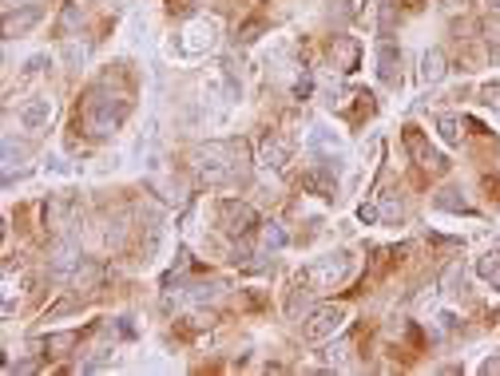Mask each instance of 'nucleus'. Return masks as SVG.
I'll list each match as a JSON object with an SVG mask.
<instances>
[{
	"label": "nucleus",
	"mask_w": 500,
	"mask_h": 376,
	"mask_svg": "<svg viewBox=\"0 0 500 376\" xmlns=\"http://www.w3.org/2000/svg\"><path fill=\"white\" fill-rule=\"evenodd\" d=\"M191 167L199 175V183L207 186H239L247 183L254 159H250V143L247 139H210L199 143L191 155Z\"/></svg>",
	"instance_id": "nucleus-1"
},
{
	"label": "nucleus",
	"mask_w": 500,
	"mask_h": 376,
	"mask_svg": "<svg viewBox=\"0 0 500 376\" xmlns=\"http://www.w3.org/2000/svg\"><path fill=\"white\" fill-rule=\"evenodd\" d=\"M127 111H131V104H127V96H120V91L112 88H91L88 99H83L80 107V127L88 139H112L115 131L127 123Z\"/></svg>",
	"instance_id": "nucleus-2"
},
{
	"label": "nucleus",
	"mask_w": 500,
	"mask_h": 376,
	"mask_svg": "<svg viewBox=\"0 0 500 376\" xmlns=\"http://www.w3.org/2000/svg\"><path fill=\"white\" fill-rule=\"evenodd\" d=\"M80 222H83V199H80V194H72V191L48 194V202H44V226L52 230L56 238H72L75 230H80Z\"/></svg>",
	"instance_id": "nucleus-3"
},
{
	"label": "nucleus",
	"mask_w": 500,
	"mask_h": 376,
	"mask_svg": "<svg viewBox=\"0 0 500 376\" xmlns=\"http://www.w3.org/2000/svg\"><path fill=\"white\" fill-rule=\"evenodd\" d=\"M350 273H353V254L350 250H334V254H326V258H313L310 262V266H306V281L313 289H334V286H342Z\"/></svg>",
	"instance_id": "nucleus-4"
},
{
	"label": "nucleus",
	"mask_w": 500,
	"mask_h": 376,
	"mask_svg": "<svg viewBox=\"0 0 500 376\" xmlns=\"http://www.w3.org/2000/svg\"><path fill=\"white\" fill-rule=\"evenodd\" d=\"M215 226L231 238H247L258 226V210L242 199H218L215 202Z\"/></svg>",
	"instance_id": "nucleus-5"
},
{
	"label": "nucleus",
	"mask_w": 500,
	"mask_h": 376,
	"mask_svg": "<svg viewBox=\"0 0 500 376\" xmlns=\"http://www.w3.org/2000/svg\"><path fill=\"white\" fill-rule=\"evenodd\" d=\"M345 321H350V309H345V305H318V309L306 317L302 337L306 341H326V337H334Z\"/></svg>",
	"instance_id": "nucleus-6"
},
{
	"label": "nucleus",
	"mask_w": 500,
	"mask_h": 376,
	"mask_svg": "<svg viewBox=\"0 0 500 376\" xmlns=\"http://www.w3.org/2000/svg\"><path fill=\"white\" fill-rule=\"evenodd\" d=\"M306 151L321 162V167H329V170L342 167V155H345L342 139H337V135L329 131V127H310V135H306Z\"/></svg>",
	"instance_id": "nucleus-7"
},
{
	"label": "nucleus",
	"mask_w": 500,
	"mask_h": 376,
	"mask_svg": "<svg viewBox=\"0 0 500 376\" xmlns=\"http://www.w3.org/2000/svg\"><path fill=\"white\" fill-rule=\"evenodd\" d=\"M218 44V20H210V16H194L187 24V32H183V56H202L210 52V48Z\"/></svg>",
	"instance_id": "nucleus-8"
},
{
	"label": "nucleus",
	"mask_w": 500,
	"mask_h": 376,
	"mask_svg": "<svg viewBox=\"0 0 500 376\" xmlns=\"http://www.w3.org/2000/svg\"><path fill=\"white\" fill-rule=\"evenodd\" d=\"M44 20V8L40 4H16V8H8L4 12V36L8 40H20V36H28L36 24Z\"/></svg>",
	"instance_id": "nucleus-9"
},
{
	"label": "nucleus",
	"mask_w": 500,
	"mask_h": 376,
	"mask_svg": "<svg viewBox=\"0 0 500 376\" xmlns=\"http://www.w3.org/2000/svg\"><path fill=\"white\" fill-rule=\"evenodd\" d=\"M56 119V99L52 96H32L28 104L20 107V127L24 131H48V123Z\"/></svg>",
	"instance_id": "nucleus-10"
},
{
	"label": "nucleus",
	"mask_w": 500,
	"mask_h": 376,
	"mask_svg": "<svg viewBox=\"0 0 500 376\" xmlns=\"http://www.w3.org/2000/svg\"><path fill=\"white\" fill-rule=\"evenodd\" d=\"M405 151H409L413 162H421L425 170H437V175H440V170H448V159L440 155V151L429 147L425 135H421L417 127H405Z\"/></svg>",
	"instance_id": "nucleus-11"
},
{
	"label": "nucleus",
	"mask_w": 500,
	"mask_h": 376,
	"mask_svg": "<svg viewBox=\"0 0 500 376\" xmlns=\"http://www.w3.org/2000/svg\"><path fill=\"white\" fill-rule=\"evenodd\" d=\"M80 258H83L80 246H75L72 238H60V242L52 246V254H48V273H52L56 281H67L72 278V270L80 266Z\"/></svg>",
	"instance_id": "nucleus-12"
},
{
	"label": "nucleus",
	"mask_w": 500,
	"mask_h": 376,
	"mask_svg": "<svg viewBox=\"0 0 500 376\" xmlns=\"http://www.w3.org/2000/svg\"><path fill=\"white\" fill-rule=\"evenodd\" d=\"M329 64H334L342 75L358 72V64H361V40L358 36H334V40H329Z\"/></svg>",
	"instance_id": "nucleus-13"
},
{
	"label": "nucleus",
	"mask_w": 500,
	"mask_h": 376,
	"mask_svg": "<svg viewBox=\"0 0 500 376\" xmlns=\"http://www.w3.org/2000/svg\"><path fill=\"white\" fill-rule=\"evenodd\" d=\"M377 80L385 88H401V48L381 40L377 44Z\"/></svg>",
	"instance_id": "nucleus-14"
},
{
	"label": "nucleus",
	"mask_w": 500,
	"mask_h": 376,
	"mask_svg": "<svg viewBox=\"0 0 500 376\" xmlns=\"http://www.w3.org/2000/svg\"><path fill=\"white\" fill-rule=\"evenodd\" d=\"M290 155L294 151H290V143H286L282 135H266V139H262V159L258 162L266 170H274V175H282V170L290 167Z\"/></svg>",
	"instance_id": "nucleus-15"
},
{
	"label": "nucleus",
	"mask_w": 500,
	"mask_h": 376,
	"mask_svg": "<svg viewBox=\"0 0 500 376\" xmlns=\"http://www.w3.org/2000/svg\"><path fill=\"white\" fill-rule=\"evenodd\" d=\"M337 170H329V167H321V162H313L310 170H302V186L306 191H313L318 199H334L337 194Z\"/></svg>",
	"instance_id": "nucleus-16"
},
{
	"label": "nucleus",
	"mask_w": 500,
	"mask_h": 376,
	"mask_svg": "<svg viewBox=\"0 0 500 376\" xmlns=\"http://www.w3.org/2000/svg\"><path fill=\"white\" fill-rule=\"evenodd\" d=\"M99 278H104V266L99 262H91V258H80V266L72 270V278H67V286L80 294V289H96L99 286Z\"/></svg>",
	"instance_id": "nucleus-17"
},
{
	"label": "nucleus",
	"mask_w": 500,
	"mask_h": 376,
	"mask_svg": "<svg viewBox=\"0 0 500 376\" xmlns=\"http://www.w3.org/2000/svg\"><path fill=\"white\" fill-rule=\"evenodd\" d=\"M448 72V59L440 48H429L425 56H421V83H440Z\"/></svg>",
	"instance_id": "nucleus-18"
},
{
	"label": "nucleus",
	"mask_w": 500,
	"mask_h": 376,
	"mask_svg": "<svg viewBox=\"0 0 500 376\" xmlns=\"http://www.w3.org/2000/svg\"><path fill=\"white\" fill-rule=\"evenodd\" d=\"M433 207H437V210H453V215H461V210L469 215V210H472L461 186H445V191H437V194H433Z\"/></svg>",
	"instance_id": "nucleus-19"
},
{
	"label": "nucleus",
	"mask_w": 500,
	"mask_h": 376,
	"mask_svg": "<svg viewBox=\"0 0 500 376\" xmlns=\"http://www.w3.org/2000/svg\"><path fill=\"white\" fill-rule=\"evenodd\" d=\"M397 24H401V0H381L377 4V32L381 36H393Z\"/></svg>",
	"instance_id": "nucleus-20"
},
{
	"label": "nucleus",
	"mask_w": 500,
	"mask_h": 376,
	"mask_svg": "<svg viewBox=\"0 0 500 376\" xmlns=\"http://www.w3.org/2000/svg\"><path fill=\"white\" fill-rule=\"evenodd\" d=\"M218 294H223V286H218V281H199V286L183 289L179 302H187V305H202V302H215Z\"/></svg>",
	"instance_id": "nucleus-21"
},
{
	"label": "nucleus",
	"mask_w": 500,
	"mask_h": 376,
	"mask_svg": "<svg viewBox=\"0 0 500 376\" xmlns=\"http://www.w3.org/2000/svg\"><path fill=\"white\" fill-rule=\"evenodd\" d=\"M477 273H480V281H488L493 289H500V250L496 246L477 258Z\"/></svg>",
	"instance_id": "nucleus-22"
},
{
	"label": "nucleus",
	"mask_w": 500,
	"mask_h": 376,
	"mask_svg": "<svg viewBox=\"0 0 500 376\" xmlns=\"http://www.w3.org/2000/svg\"><path fill=\"white\" fill-rule=\"evenodd\" d=\"M80 20H83V8L75 4V0H67V4L60 8V24H56V36L67 40V36H72V28H80Z\"/></svg>",
	"instance_id": "nucleus-23"
},
{
	"label": "nucleus",
	"mask_w": 500,
	"mask_h": 376,
	"mask_svg": "<svg viewBox=\"0 0 500 376\" xmlns=\"http://www.w3.org/2000/svg\"><path fill=\"white\" fill-rule=\"evenodd\" d=\"M286 242H290V238H286V230L278 226V222H266V226H262V250L266 254L286 250Z\"/></svg>",
	"instance_id": "nucleus-24"
},
{
	"label": "nucleus",
	"mask_w": 500,
	"mask_h": 376,
	"mask_svg": "<svg viewBox=\"0 0 500 376\" xmlns=\"http://www.w3.org/2000/svg\"><path fill=\"white\" fill-rule=\"evenodd\" d=\"M437 131H440V139H445L448 147H456L461 135H464V123L456 115H437Z\"/></svg>",
	"instance_id": "nucleus-25"
},
{
	"label": "nucleus",
	"mask_w": 500,
	"mask_h": 376,
	"mask_svg": "<svg viewBox=\"0 0 500 376\" xmlns=\"http://www.w3.org/2000/svg\"><path fill=\"white\" fill-rule=\"evenodd\" d=\"M377 207H381V218L385 222H401L405 218V202H401V194L397 191H385V199H381Z\"/></svg>",
	"instance_id": "nucleus-26"
},
{
	"label": "nucleus",
	"mask_w": 500,
	"mask_h": 376,
	"mask_svg": "<svg viewBox=\"0 0 500 376\" xmlns=\"http://www.w3.org/2000/svg\"><path fill=\"white\" fill-rule=\"evenodd\" d=\"M24 159H28V147H24V143H16L12 135H4V170L20 167Z\"/></svg>",
	"instance_id": "nucleus-27"
},
{
	"label": "nucleus",
	"mask_w": 500,
	"mask_h": 376,
	"mask_svg": "<svg viewBox=\"0 0 500 376\" xmlns=\"http://www.w3.org/2000/svg\"><path fill=\"white\" fill-rule=\"evenodd\" d=\"M480 40H485L488 48H500V12H488L485 20H480Z\"/></svg>",
	"instance_id": "nucleus-28"
},
{
	"label": "nucleus",
	"mask_w": 500,
	"mask_h": 376,
	"mask_svg": "<svg viewBox=\"0 0 500 376\" xmlns=\"http://www.w3.org/2000/svg\"><path fill=\"white\" fill-rule=\"evenodd\" d=\"M310 294H313V286L310 289H294V294H290V302H286V317H290V321H298V309H306V305H310Z\"/></svg>",
	"instance_id": "nucleus-29"
},
{
	"label": "nucleus",
	"mask_w": 500,
	"mask_h": 376,
	"mask_svg": "<svg viewBox=\"0 0 500 376\" xmlns=\"http://www.w3.org/2000/svg\"><path fill=\"white\" fill-rule=\"evenodd\" d=\"M75 345V333H52V337L44 341V349H52V356H64V349Z\"/></svg>",
	"instance_id": "nucleus-30"
},
{
	"label": "nucleus",
	"mask_w": 500,
	"mask_h": 376,
	"mask_svg": "<svg viewBox=\"0 0 500 376\" xmlns=\"http://www.w3.org/2000/svg\"><path fill=\"white\" fill-rule=\"evenodd\" d=\"M480 104L500 119V83H485V88H480Z\"/></svg>",
	"instance_id": "nucleus-31"
},
{
	"label": "nucleus",
	"mask_w": 500,
	"mask_h": 376,
	"mask_svg": "<svg viewBox=\"0 0 500 376\" xmlns=\"http://www.w3.org/2000/svg\"><path fill=\"white\" fill-rule=\"evenodd\" d=\"M461 281H464V270H461V262H456V266L445 270V278H440V289H445V294H456V286H461Z\"/></svg>",
	"instance_id": "nucleus-32"
},
{
	"label": "nucleus",
	"mask_w": 500,
	"mask_h": 376,
	"mask_svg": "<svg viewBox=\"0 0 500 376\" xmlns=\"http://www.w3.org/2000/svg\"><path fill=\"white\" fill-rule=\"evenodd\" d=\"M358 218L366 222V226H374V222H381V207H374V202H361V207H358Z\"/></svg>",
	"instance_id": "nucleus-33"
},
{
	"label": "nucleus",
	"mask_w": 500,
	"mask_h": 376,
	"mask_svg": "<svg viewBox=\"0 0 500 376\" xmlns=\"http://www.w3.org/2000/svg\"><path fill=\"white\" fill-rule=\"evenodd\" d=\"M472 0H440V12L445 16H456V12H469Z\"/></svg>",
	"instance_id": "nucleus-34"
},
{
	"label": "nucleus",
	"mask_w": 500,
	"mask_h": 376,
	"mask_svg": "<svg viewBox=\"0 0 500 376\" xmlns=\"http://www.w3.org/2000/svg\"><path fill=\"white\" fill-rule=\"evenodd\" d=\"M64 56H67V64H83L88 48H83V44H67V48H64Z\"/></svg>",
	"instance_id": "nucleus-35"
},
{
	"label": "nucleus",
	"mask_w": 500,
	"mask_h": 376,
	"mask_svg": "<svg viewBox=\"0 0 500 376\" xmlns=\"http://www.w3.org/2000/svg\"><path fill=\"white\" fill-rule=\"evenodd\" d=\"M480 372H485V376H500V353L485 356V361H480Z\"/></svg>",
	"instance_id": "nucleus-36"
},
{
	"label": "nucleus",
	"mask_w": 500,
	"mask_h": 376,
	"mask_svg": "<svg viewBox=\"0 0 500 376\" xmlns=\"http://www.w3.org/2000/svg\"><path fill=\"white\" fill-rule=\"evenodd\" d=\"M44 64H48V56H44V52H40V56H32L28 64H24V75H36V72H40V67H44Z\"/></svg>",
	"instance_id": "nucleus-37"
},
{
	"label": "nucleus",
	"mask_w": 500,
	"mask_h": 376,
	"mask_svg": "<svg viewBox=\"0 0 500 376\" xmlns=\"http://www.w3.org/2000/svg\"><path fill=\"white\" fill-rule=\"evenodd\" d=\"M262 28V24L258 20H250V24H242V32H239V40H242V44H250V40H254V32H258Z\"/></svg>",
	"instance_id": "nucleus-38"
},
{
	"label": "nucleus",
	"mask_w": 500,
	"mask_h": 376,
	"mask_svg": "<svg viewBox=\"0 0 500 376\" xmlns=\"http://www.w3.org/2000/svg\"><path fill=\"white\" fill-rule=\"evenodd\" d=\"M8 372H36V361H16L8 364Z\"/></svg>",
	"instance_id": "nucleus-39"
},
{
	"label": "nucleus",
	"mask_w": 500,
	"mask_h": 376,
	"mask_svg": "<svg viewBox=\"0 0 500 376\" xmlns=\"http://www.w3.org/2000/svg\"><path fill=\"white\" fill-rule=\"evenodd\" d=\"M493 8H500V0H493Z\"/></svg>",
	"instance_id": "nucleus-40"
},
{
	"label": "nucleus",
	"mask_w": 500,
	"mask_h": 376,
	"mask_svg": "<svg viewBox=\"0 0 500 376\" xmlns=\"http://www.w3.org/2000/svg\"><path fill=\"white\" fill-rule=\"evenodd\" d=\"M496 250H500V238H496Z\"/></svg>",
	"instance_id": "nucleus-41"
},
{
	"label": "nucleus",
	"mask_w": 500,
	"mask_h": 376,
	"mask_svg": "<svg viewBox=\"0 0 500 376\" xmlns=\"http://www.w3.org/2000/svg\"><path fill=\"white\" fill-rule=\"evenodd\" d=\"M8 4H12V0H8Z\"/></svg>",
	"instance_id": "nucleus-42"
}]
</instances>
